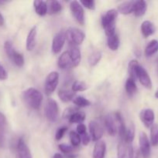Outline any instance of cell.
I'll use <instances>...</instances> for the list:
<instances>
[{
  "label": "cell",
  "instance_id": "obj_2",
  "mask_svg": "<svg viewBox=\"0 0 158 158\" xmlns=\"http://www.w3.org/2000/svg\"><path fill=\"white\" fill-rule=\"evenodd\" d=\"M118 16V11L110 9L107 11L102 18V25L107 36L116 33V22Z\"/></svg>",
  "mask_w": 158,
  "mask_h": 158
},
{
  "label": "cell",
  "instance_id": "obj_33",
  "mask_svg": "<svg viewBox=\"0 0 158 158\" xmlns=\"http://www.w3.org/2000/svg\"><path fill=\"white\" fill-rule=\"evenodd\" d=\"M10 60H12V63L15 65V66H19V67H21L24 64V57L20 52H16L15 51V53L12 55V56L11 57Z\"/></svg>",
  "mask_w": 158,
  "mask_h": 158
},
{
  "label": "cell",
  "instance_id": "obj_10",
  "mask_svg": "<svg viewBox=\"0 0 158 158\" xmlns=\"http://www.w3.org/2000/svg\"><path fill=\"white\" fill-rule=\"evenodd\" d=\"M139 150L140 154L143 158H149L150 156V142L146 133L141 132L139 137Z\"/></svg>",
  "mask_w": 158,
  "mask_h": 158
},
{
  "label": "cell",
  "instance_id": "obj_34",
  "mask_svg": "<svg viewBox=\"0 0 158 158\" xmlns=\"http://www.w3.org/2000/svg\"><path fill=\"white\" fill-rule=\"evenodd\" d=\"M69 137L71 145L74 148H77V147H78L80 145L81 139L80 135L77 132H75V131H71L69 134Z\"/></svg>",
  "mask_w": 158,
  "mask_h": 158
},
{
  "label": "cell",
  "instance_id": "obj_23",
  "mask_svg": "<svg viewBox=\"0 0 158 158\" xmlns=\"http://www.w3.org/2000/svg\"><path fill=\"white\" fill-rule=\"evenodd\" d=\"M58 97L64 103L73 100L75 97V93L73 90L68 89H60L58 91Z\"/></svg>",
  "mask_w": 158,
  "mask_h": 158
},
{
  "label": "cell",
  "instance_id": "obj_14",
  "mask_svg": "<svg viewBox=\"0 0 158 158\" xmlns=\"http://www.w3.org/2000/svg\"><path fill=\"white\" fill-rule=\"evenodd\" d=\"M66 37L64 32H60L54 35L52 42V52L57 54L60 52L65 43Z\"/></svg>",
  "mask_w": 158,
  "mask_h": 158
},
{
  "label": "cell",
  "instance_id": "obj_22",
  "mask_svg": "<svg viewBox=\"0 0 158 158\" xmlns=\"http://www.w3.org/2000/svg\"><path fill=\"white\" fill-rule=\"evenodd\" d=\"M33 7L37 14L40 16H43L47 13V3L45 1H34Z\"/></svg>",
  "mask_w": 158,
  "mask_h": 158
},
{
  "label": "cell",
  "instance_id": "obj_35",
  "mask_svg": "<svg viewBox=\"0 0 158 158\" xmlns=\"http://www.w3.org/2000/svg\"><path fill=\"white\" fill-rule=\"evenodd\" d=\"M139 65V63L136 60H133L130 61L129 64V73L130 78L133 79L134 80H136V69L137 66Z\"/></svg>",
  "mask_w": 158,
  "mask_h": 158
},
{
  "label": "cell",
  "instance_id": "obj_40",
  "mask_svg": "<svg viewBox=\"0 0 158 158\" xmlns=\"http://www.w3.org/2000/svg\"><path fill=\"white\" fill-rule=\"evenodd\" d=\"M77 133L79 135H83L85 133H87L86 131V127L84 123H78L77 126Z\"/></svg>",
  "mask_w": 158,
  "mask_h": 158
},
{
  "label": "cell",
  "instance_id": "obj_45",
  "mask_svg": "<svg viewBox=\"0 0 158 158\" xmlns=\"http://www.w3.org/2000/svg\"><path fill=\"white\" fill-rule=\"evenodd\" d=\"M54 158H64V157H63V156L61 155V154H58V153H57V154H54Z\"/></svg>",
  "mask_w": 158,
  "mask_h": 158
},
{
  "label": "cell",
  "instance_id": "obj_38",
  "mask_svg": "<svg viewBox=\"0 0 158 158\" xmlns=\"http://www.w3.org/2000/svg\"><path fill=\"white\" fill-rule=\"evenodd\" d=\"M68 131V128L66 127H60L59 129H57V132L55 134V139L57 140H60L62 139V137H64V135L65 134V133Z\"/></svg>",
  "mask_w": 158,
  "mask_h": 158
},
{
  "label": "cell",
  "instance_id": "obj_28",
  "mask_svg": "<svg viewBox=\"0 0 158 158\" xmlns=\"http://www.w3.org/2000/svg\"><path fill=\"white\" fill-rule=\"evenodd\" d=\"M150 143L152 146H158V124L155 123L150 127Z\"/></svg>",
  "mask_w": 158,
  "mask_h": 158
},
{
  "label": "cell",
  "instance_id": "obj_5",
  "mask_svg": "<svg viewBox=\"0 0 158 158\" xmlns=\"http://www.w3.org/2000/svg\"><path fill=\"white\" fill-rule=\"evenodd\" d=\"M59 83V73L56 71L48 74L44 85V91L46 95H50L55 91Z\"/></svg>",
  "mask_w": 158,
  "mask_h": 158
},
{
  "label": "cell",
  "instance_id": "obj_31",
  "mask_svg": "<svg viewBox=\"0 0 158 158\" xmlns=\"http://www.w3.org/2000/svg\"><path fill=\"white\" fill-rule=\"evenodd\" d=\"M102 59V52L100 51H94L88 57V63L90 66H94L99 63Z\"/></svg>",
  "mask_w": 158,
  "mask_h": 158
},
{
  "label": "cell",
  "instance_id": "obj_17",
  "mask_svg": "<svg viewBox=\"0 0 158 158\" xmlns=\"http://www.w3.org/2000/svg\"><path fill=\"white\" fill-rule=\"evenodd\" d=\"M37 26H33L32 29L29 30V33L27 35V38H26V49L28 51L33 50L34 48L36 46V39H37Z\"/></svg>",
  "mask_w": 158,
  "mask_h": 158
},
{
  "label": "cell",
  "instance_id": "obj_4",
  "mask_svg": "<svg viewBox=\"0 0 158 158\" xmlns=\"http://www.w3.org/2000/svg\"><path fill=\"white\" fill-rule=\"evenodd\" d=\"M45 115L46 119L50 122H55L58 118V104L53 99H48L45 106Z\"/></svg>",
  "mask_w": 158,
  "mask_h": 158
},
{
  "label": "cell",
  "instance_id": "obj_39",
  "mask_svg": "<svg viewBox=\"0 0 158 158\" xmlns=\"http://www.w3.org/2000/svg\"><path fill=\"white\" fill-rule=\"evenodd\" d=\"M81 4L83 5L85 7H86L87 9H91V10H94L95 9V2L92 0H88V1H81Z\"/></svg>",
  "mask_w": 158,
  "mask_h": 158
},
{
  "label": "cell",
  "instance_id": "obj_15",
  "mask_svg": "<svg viewBox=\"0 0 158 158\" xmlns=\"http://www.w3.org/2000/svg\"><path fill=\"white\" fill-rule=\"evenodd\" d=\"M68 52H69V55L70 57H71L73 67H76V66H77L80 64L81 60V54L80 49H78L77 46L70 45Z\"/></svg>",
  "mask_w": 158,
  "mask_h": 158
},
{
  "label": "cell",
  "instance_id": "obj_16",
  "mask_svg": "<svg viewBox=\"0 0 158 158\" xmlns=\"http://www.w3.org/2000/svg\"><path fill=\"white\" fill-rule=\"evenodd\" d=\"M57 65H58L59 68L61 69H68L70 68L73 67L68 50L65 51L60 55V56L58 59Z\"/></svg>",
  "mask_w": 158,
  "mask_h": 158
},
{
  "label": "cell",
  "instance_id": "obj_11",
  "mask_svg": "<svg viewBox=\"0 0 158 158\" xmlns=\"http://www.w3.org/2000/svg\"><path fill=\"white\" fill-rule=\"evenodd\" d=\"M139 118L146 127H151L153 125V122L155 120L154 112L151 109L143 110L139 114Z\"/></svg>",
  "mask_w": 158,
  "mask_h": 158
},
{
  "label": "cell",
  "instance_id": "obj_18",
  "mask_svg": "<svg viewBox=\"0 0 158 158\" xmlns=\"http://www.w3.org/2000/svg\"><path fill=\"white\" fill-rule=\"evenodd\" d=\"M106 152V144L103 140L95 143L93 150V158H105Z\"/></svg>",
  "mask_w": 158,
  "mask_h": 158
},
{
  "label": "cell",
  "instance_id": "obj_7",
  "mask_svg": "<svg viewBox=\"0 0 158 158\" xmlns=\"http://www.w3.org/2000/svg\"><path fill=\"white\" fill-rule=\"evenodd\" d=\"M118 158H133V148L131 143L120 140L117 148Z\"/></svg>",
  "mask_w": 158,
  "mask_h": 158
},
{
  "label": "cell",
  "instance_id": "obj_1",
  "mask_svg": "<svg viewBox=\"0 0 158 158\" xmlns=\"http://www.w3.org/2000/svg\"><path fill=\"white\" fill-rule=\"evenodd\" d=\"M25 103L33 110H39L43 101V95L38 89L30 87L25 90L23 94Z\"/></svg>",
  "mask_w": 158,
  "mask_h": 158
},
{
  "label": "cell",
  "instance_id": "obj_32",
  "mask_svg": "<svg viewBox=\"0 0 158 158\" xmlns=\"http://www.w3.org/2000/svg\"><path fill=\"white\" fill-rule=\"evenodd\" d=\"M135 137V127L133 125V123H132L129 126L128 128H126V131H125V139L124 140H125L128 143H131L133 141V139Z\"/></svg>",
  "mask_w": 158,
  "mask_h": 158
},
{
  "label": "cell",
  "instance_id": "obj_36",
  "mask_svg": "<svg viewBox=\"0 0 158 158\" xmlns=\"http://www.w3.org/2000/svg\"><path fill=\"white\" fill-rule=\"evenodd\" d=\"M87 88V85L81 81H75L72 85V90L74 92H82L86 90Z\"/></svg>",
  "mask_w": 158,
  "mask_h": 158
},
{
  "label": "cell",
  "instance_id": "obj_44",
  "mask_svg": "<svg viewBox=\"0 0 158 158\" xmlns=\"http://www.w3.org/2000/svg\"><path fill=\"white\" fill-rule=\"evenodd\" d=\"M3 25H4V18L0 12V26H2Z\"/></svg>",
  "mask_w": 158,
  "mask_h": 158
},
{
  "label": "cell",
  "instance_id": "obj_21",
  "mask_svg": "<svg viewBox=\"0 0 158 158\" xmlns=\"http://www.w3.org/2000/svg\"><path fill=\"white\" fill-rule=\"evenodd\" d=\"M141 32L145 38L153 35L155 32V26L153 23L149 20L143 22L141 24Z\"/></svg>",
  "mask_w": 158,
  "mask_h": 158
},
{
  "label": "cell",
  "instance_id": "obj_12",
  "mask_svg": "<svg viewBox=\"0 0 158 158\" xmlns=\"http://www.w3.org/2000/svg\"><path fill=\"white\" fill-rule=\"evenodd\" d=\"M89 131L91 139L93 141L95 142L99 141L104 134L103 128L102 127V126L94 120L89 123Z\"/></svg>",
  "mask_w": 158,
  "mask_h": 158
},
{
  "label": "cell",
  "instance_id": "obj_3",
  "mask_svg": "<svg viewBox=\"0 0 158 158\" xmlns=\"http://www.w3.org/2000/svg\"><path fill=\"white\" fill-rule=\"evenodd\" d=\"M65 37L70 45L77 46L83 43L85 38V35L82 31L76 28H69L65 32Z\"/></svg>",
  "mask_w": 158,
  "mask_h": 158
},
{
  "label": "cell",
  "instance_id": "obj_20",
  "mask_svg": "<svg viewBox=\"0 0 158 158\" xmlns=\"http://www.w3.org/2000/svg\"><path fill=\"white\" fill-rule=\"evenodd\" d=\"M85 117L86 115L83 111H79L78 110L75 109L67 120L71 123H82V122L85 120Z\"/></svg>",
  "mask_w": 158,
  "mask_h": 158
},
{
  "label": "cell",
  "instance_id": "obj_30",
  "mask_svg": "<svg viewBox=\"0 0 158 158\" xmlns=\"http://www.w3.org/2000/svg\"><path fill=\"white\" fill-rule=\"evenodd\" d=\"M73 103L76 106H79V107H86V106H88L91 105V102L88 99L85 98V97H81V96L74 97V98L73 99Z\"/></svg>",
  "mask_w": 158,
  "mask_h": 158
},
{
  "label": "cell",
  "instance_id": "obj_19",
  "mask_svg": "<svg viewBox=\"0 0 158 158\" xmlns=\"http://www.w3.org/2000/svg\"><path fill=\"white\" fill-rule=\"evenodd\" d=\"M147 9V4L143 0L135 1L133 3V13L136 16H142L146 13Z\"/></svg>",
  "mask_w": 158,
  "mask_h": 158
},
{
  "label": "cell",
  "instance_id": "obj_24",
  "mask_svg": "<svg viewBox=\"0 0 158 158\" xmlns=\"http://www.w3.org/2000/svg\"><path fill=\"white\" fill-rule=\"evenodd\" d=\"M125 91L129 97H133L137 91V86H136V82L133 79L129 77L125 82Z\"/></svg>",
  "mask_w": 158,
  "mask_h": 158
},
{
  "label": "cell",
  "instance_id": "obj_29",
  "mask_svg": "<svg viewBox=\"0 0 158 158\" xmlns=\"http://www.w3.org/2000/svg\"><path fill=\"white\" fill-rule=\"evenodd\" d=\"M62 10V6L58 1L50 2L47 6V12L50 14H57Z\"/></svg>",
  "mask_w": 158,
  "mask_h": 158
},
{
  "label": "cell",
  "instance_id": "obj_42",
  "mask_svg": "<svg viewBox=\"0 0 158 158\" xmlns=\"http://www.w3.org/2000/svg\"><path fill=\"white\" fill-rule=\"evenodd\" d=\"M81 141H82V143H83V145H85V146H87V145L90 142V136L88 135V133H85V134H83V135H81Z\"/></svg>",
  "mask_w": 158,
  "mask_h": 158
},
{
  "label": "cell",
  "instance_id": "obj_41",
  "mask_svg": "<svg viewBox=\"0 0 158 158\" xmlns=\"http://www.w3.org/2000/svg\"><path fill=\"white\" fill-rule=\"evenodd\" d=\"M8 78V74L6 69L0 64V80H5Z\"/></svg>",
  "mask_w": 158,
  "mask_h": 158
},
{
  "label": "cell",
  "instance_id": "obj_27",
  "mask_svg": "<svg viewBox=\"0 0 158 158\" xmlns=\"http://www.w3.org/2000/svg\"><path fill=\"white\" fill-rule=\"evenodd\" d=\"M133 3H134V1L125 2L119 6L118 12L123 15H129V14L132 13L133 9Z\"/></svg>",
  "mask_w": 158,
  "mask_h": 158
},
{
  "label": "cell",
  "instance_id": "obj_25",
  "mask_svg": "<svg viewBox=\"0 0 158 158\" xmlns=\"http://www.w3.org/2000/svg\"><path fill=\"white\" fill-rule=\"evenodd\" d=\"M119 43H120V42H119V36H118V35L116 33L108 36V39H107V45H108V47L111 50H117L119 49Z\"/></svg>",
  "mask_w": 158,
  "mask_h": 158
},
{
  "label": "cell",
  "instance_id": "obj_37",
  "mask_svg": "<svg viewBox=\"0 0 158 158\" xmlns=\"http://www.w3.org/2000/svg\"><path fill=\"white\" fill-rule=\"evenodd\" d=\"M58 148L60 151L62 153H64L65 155L71 154V153H73V151H74V147L72 145L67 144V143H60V144L58 145Z\"/></svg>",
  "mask_w": 158,
  "mask_h": 158
},
{
  "label": "cell",
  "instance_id": "obj_9",
  "mask_svg": "<svg viewBox=\"0 0 158 158\" xmlns=\"http://www.w3.org/2000/svg\"><path fill=\"white\" fill-rule=\"evenodd\" d=\"M105 124L110 136L115 137L118 134V120L116 114H108L105 117Z\"/></svg>",
  "mask_w": 158,
  "mask_h": 158
},
{
  "label": "cell",
  "instance_id": "obj_43",
  "mask_svg": "<svg viewBox=\"0 0 158 158\" xmlns=\"http://www.w3.org/2000/svg\"><path fill=\"white\" fill-rule=\"evenodd\" d=\"M6 123V117H5L2 113H0V127L4 128Z\"/></svg>",
  "mask_w": 158,
  "mask_h": 158
},
{
  "label": "cell",
  "instance_id": "obj_46",
  "mask_svg": "<svg viewBox=\"0 0 158 158\" xmlns=\"http://www.w3.org/2000/svg\"><path fill=\"white\" fill-rule=\"evenodd\" d=\"M154 97H156V99H158V89L156 91V92H155V94H154Z\"/></svg>",
  "mask_w": 158,
  "mask_h": 158
},
{
  "label": "cell",
  "instance_id": "obj_6",
  "mask_svg": "<svg viewBox=\"0 0 158 158\" xmlns=\"http://www.w3.org/2000/svg\"><path fill=\"white\" fill-rule=\"evenodd\" d=\"M70 9L76 21L83 26L85 24V12L81 4L77 1H72L70 3Z\"/></svg>",
  "mask_w": 158,
  "mask_h": 158
},
{
  "label": "cell",
  "instance_id": "obj_13",
  "mask_svg": "<svg viewBox=\"0 0 158 158\" xmlns=\"http://www.w3.org/2000/svg\"><path fill=\"white\" fill-rule=\"evenodd\" d=\"M16 158H33L30 150L23 138H20L17 141Z\"/></svg>",
  "mask_w": 158,
  "mask_h": 158
},
{
  "label": "cell",
  "instance_id": "obj_26",
  "mask_svg": "<svg viewBox=\"0 0 158 158\" xmlns=\"http://www.w3.org/2000/svg\"><path fill=\"white\" fill-rule=\"evenodd\" d=\"M158 51V41L156 40H153L148 43L145 49V55L150 57L154 55Z\"/></svg>",
  "mask_w": 158,
  "mask_h": 158
},
{
  "label": "cell",
  "instance_id": "obj_8",
  "mask_svg": "<svg viewBox=\"0 0 158 158\" xmlns=\"http://www.w3.org/2000/svg\"><path fill=\"white\" fill-rule=\"evenodd\" d=\"M136 78L138 79L139 83L147 89H151L152 81L148 73L140 65H138L136 69Z\"/></svg>",
  "mask_w": 158,
  "mask_h": 158
}]
</instances>
